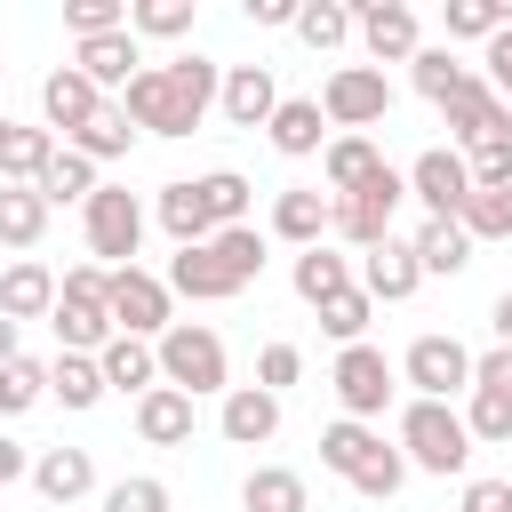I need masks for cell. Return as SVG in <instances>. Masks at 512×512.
<instances>
[{
	"mask_svg": "<svg viewBox=\"0 0 512 512\" xmlns=\"http://www.w3.org/2000/svg\"><path fill=\"white\" fill-rule=\"evenodd\" d=\"M216 64L208 56H168V64H144L136 80H128V96H120V112H128V128H152V136H192L200 120H208V104H216Z\"/></svg>",
	"mask_w": 512,
	"mask_h": 512,
	"instance_id": "1",
	"label": "cell"
},
{
	"mask_svg": "<svg viewBox=\"0 0 512 512\" xmlns=\"http://www.w3.org/2000/svg\"><path fill=\"white\" fill-rule=\"evenodd\" d=\"M152 360H160V384H176L184 400L232 392V384H224V376H232V360H224V336H216V328H200V320H168V336L152 344Z\"/></svg>",
	"mask_w": 512,
	"mask_h": 512,
	"instance_id": "2",
	"label": "cell"
},
{
	"mask_svg": "<svg viewBox=\"0 0 512 512\" xmlns=\"http://www.w3.org/2000/svg\"><path fill=\"white\" fill-rule=\"evenodd\" d=\"M400 456L416 464V472H464L472 464V432H464V416L448 408V400H408L400 408Z\"/></svg>",
	"mask_w": 512,
	"mask_h": 512,
	"instance_id": "3",
	"label": "cell"
},
{
	"mask_svg": "<svg viewBox=\"0 0 512 512\" xmlns=\"http://www.w3.org/2000/svg\"><path fill=\"white\" fill-rule=\"evenodd\" d=\"M400 200H408V176H400V168H376L360 192L328 200V232H344L352 248H376V240H392V216H400Z\"/></svg>",
	"mask_w": 512,
	"mask_h": 512,
	"instance_id": "4",
	"label": "cell"
},
{
	"mask_svg": "<svg viewBox=\"0 0 512 512\" xmlns=\"http://www.w3.org/2000/svg\"><path fill=\"white\" fill-rule=\"evenodd\" d=\"M80 224H88V256H104V272L136 264V248H144V208H136L128 184H96L88 208H80Z\"/></svg>",
	"mask_w": 512,
	"mask_h": 512,
	"instance_id": "5",
	"label": "cell"
},
{
	"mask_svg": "<svg viewBox=\"0 0 512 512\" xmlns=\"http://www.w3.org/2000/svg\"><path fill=\"white\" fill-rule=\"evenodd\" d=\"M384 112H392V88H384L376 64H344V72H328V88H320V120H328V128L360 136V128H376Z\"/></svg>",
	"mask_w": 512,
	"mask_h": 512,
	"instance_id": "6",
	"label": "cell"
},
{
	"mask_svg": "<svg viewBox=\"0 0 512 512\" xmlns=\"http://www.w3.org/2000/svg\"><path fill=\"white\" fill-rule=\"evenodd\" d=\"M104 304H112V328H120V336H152V344H160V336H168V304H176V296H168V280H160V272L120 264Z\"/></svg>",
	"mask_w": 512,
	"mask_h": 512,
	"instance_id": "7",
	"label": "cell"
},
{
	"mask_svg": "<svg viewBox=\"0 0 512 512\" xmlns=\"http://www.w3.org/2000/svg\"><path fill=\"white\" fill-rule=\"evenodd\" d=\"M328 384H336L344 416H352V424H368V416H384V400H392V360H384L376 344H344V352H336V368H328Z\"/></svg>",
	"mask_w": 512,
	"mask_h": 512,
	"instance_id": "8",
	"label": "cell"
},
{
	"mask_svg": "<svg viewBox=\"0 0 512 512\" xmlns=\"http://www.w3.org/2000/svg\"><path fill=\"white\" fill-rule=\"evenodd\" d=\"M400 376L416 384V400H448V392H472V352L456 336H416Z\"/></svg>",
	"mask_w": 512,
	"mask_h": 512,
	"instance_id": "9",
	"label": "cell"
},
{
	"mask_svg": "<svg viewBox=\"0 0 512 512\" xmlns=\"http://www.w3.org/2000/svg\"><path fill=\"white\" fill-rule=\"evenodd\" d=\"M352 32L368 40L376 72H384V64H408V56L424 48V32H416V8H408V0H360V8H352Z\"/></svg>",
	"mask_w": 512,
	"mask_h": 512,
	"instance_id": "10",
	"label": "cell"
},
{
	"mask_svg": "<svg viewBox=\"0 0 512 512\" xmlns=\"http://www.w3.org/2000/svg\"><path fill=\"white\" fill-rule=\"evenodd\" d=\"M408 192L424 200V216H440V224H456V216H464V200H472V176H464V152H448V144H432V152H416V168H408Z\"/></svg>",
	"mask_w": 512,
	"mask_h": 512,
	"instance_id": "11",
	"label": "cell"
},
{
	"mask_svg": "<svg viewBox=\"0 0 512 512\" xmlns=\"http://www.w3.org/2000/svg\"><path fill=\"white\" fill-rule=\"evenodd\" d=\"M416 288H424V272H416V248H408V240L360 248V296H368V304H408Z\"/></svg>",
	"mask_w": 512,
	"mask_h": 512,
	"instance_id": "12",
	"label": "cell"
},
{
	"mask_svg": "<svg viewBox=\"0 0 512 512\" xmlns=\"http://www.w3.org/2000/svg\"><path fill=\"white\" fill-rule=\"evenodd\" d=\"M216 432H224L232 448H264V440L280 432V392H264V384H232L224 408H216Z\"/></svg>",
	"mask_w": 512,
	"mask_h": 512,
	"instance_id": "13",
	"label": "cell"
},
{
	"mask_svg": "<svg viewBox=\"0 0 512 512\" xmlns=\"http://www.w3.org/2000/svg\"><path fill=\"white\" fill-rule=\"evenodd\" d=\"M72 72H80V80L104 96V88H128V80L144 72V48H136V32H104V40H80Z\"/></svg>",
	"mask_w": 512,
	"mask_h": 512,
	"instance_id": "14",
	"label": "cell"
},
{
	"mask_svg": "<svg viewBox=\"0 0 512 512\" xmlns=\"http://www.w3.org/2000/svg\"><path fill=\"white\" fill-rule=\"evenodd\" d=\"M216 104H224V120H232V128H264V120H272V104H280L272 64H232V72L216 80Z\"/></svg>",
	"mask_w": 512,
	"mask_h": 512,
	"instance_id": "15",
	"label": "cell"
},
{
	"mask_svg": "<svg viewBox=\"0 0 512 512\" xmlns=\"http://www.w3.org/2000/svg\"><path fill=\"white\" fill-rule=\"evenodd\" d=\"M440 112H448V136H456V144H488V136H512V112L496 104V88H488V80H464V88H456Z\"/></svg>",
	"mask_w": 512,
	"mask_h": 512,
	"instance_id": "16",
	"label": "cell"
},
{
	"mask_svg": "<svg viewBox=\"0 0 512 512\" xmlns=\"http://www.w3.org/2000/svg\"><path fill=\"white\" fill-rule=\"evenodd\" d=\"M40 112H48V128H64V144H72V136L104 112V96H96V88L64 64V72H48V80H40Z\"/></svg>",
	"mask_w": 512,
	"mask_h": 512,
	"instance_id": "17",
	"label": "cell"
},
{
	"mask_svg": "<svg viewBox=\"0 0 512 512\" xmlns=\"http://www.w3.org/2000/svg\"><path fill=\"white\" fill-rule=\"evenodd\" d=\"M264 136H272V152H288V160H312V152H320V136H328V120H320V96H280V104H272V120H264Z\"/></svg>",
	"mask_w": 512,
	"mask_h": 512,
	"instance_id": "18",
	"label": "cell"
},
{
	"mask_svg": "<svg viewBox=\"0 0 512 512\" xmlns=\"http://www.w3.org/2000/svg\"><path fill=\"white\" fill-rule=\"evenodd\" d=\"M320 232H328V192H320V184H288V192L272 200V240L320 248Z\"/></svg>",
	"mask_w": 512,
	"mask_h": 512,
	"instance_id": "19",
	"label": "cell"
},
{
	"mask_svg": "<svg viewBox=\"0 0 512 512\" xmlns=\"http://www.w3.org/2000/svg\"><path fill=\"white\" fill-rule=\"evenodd\" d=\"M168 296H192V304H224V296H240V280L216 264V248L200 240V248H176V264H168Z\"/></svg>",
	"mask_w": 512,
	"mask_h": 512,
	"instance_id": "20",
	"label": "cell"
},
{
	"mask_svg": "<svg viewBox=\"0 0 512 512\" xmlns=\"http://www.w3.org/2000/svg\"><path fill=\"white\" fill-rule=\"evenodd\" d=\"M0 312L24 328V320H48L56 312V272L48 264H32V256H16L8 272H0Z\"/></svg>",
	"mask_w": 512,
	"mask_h": 512,
	"instance_id": "21",
	"label": "cell"
},
{
	"mask_svg": "<svg viewBox=\"0 0 512 512\" xmlns=\"http://www.w3.org/2000/svg\"><path fill=\"white\" fill-rule=\"evenodd\" d=\"M136 440H144V448H184V440H192V400H184L176 384H152V392L136 400Z\"/></svg>",
	"mask_w": 512,
	"mask_h": 512,
	"instance_id": "22",
	"label": "cell"
},
{
	"mask_svg": "<svg viewBox=\"0 0 512 512\" xmlns=\"http://www.w3.org/2000/svg\"><path fill=\"white\" fill-rule=\"evenodd\" d=\"M32 488H40L48 504H80V496L96 488V456H88V448H40V456H32Z\"/></svg>",
	"mask_w": 512,
	"mask_h": 512,
	"instance_id": "23",
	"label": "cell"
},
{
	"mask_svg": "<svg viewBox=\"0 0 512 512\" xmlns=\"http://www.w3.org/2000/svg\"><path fill=\"white\" fill-rule=\"evenodd\" d=\"M96 368H104V392H136V400L160 384V360H152L144 336H112V344L96 352Z\"/></svg>",
	"mask_w": 512,
	"mask_h": 512,
	"instance_id": "24",
	"label": "cell"
},
{
	"mask_svg": "<svg viewBox=\"0 0 512 512\" xmlns=\"http://www.w3.org/2000/svg\"><path fill=\"white\" fill-rule=\"evenodd\" d=\"M48 328H56V344H64V352H104V344L120 336V328H112V312H104V304H80V296H56Z\"/></svg>",
	"mask_w": 512,
	"mask_h": 512,
	"instance_id": "25",
	"label": "cell"
},
{
	"mask_svg": "<svg viewBox=\"0 0 512 512\" xmlns=\"http://www.w3.org/2000/svg\"><path fill=\"white\" fill-rule=\"evenodd\" d=\"M240 512H312V488L288 464H256L248 488H240Z\"/></svg>",
	"mask_w": 512,
	"mask_h": 512,
	"instance_id": "26",
	"label": "cell"
},
{
	"mask_svg": "<svg viewBox=\"0 0 512 512\" xmlns=\"http://www.w3.org/2000/svg\"><path fill=\"white\" fill-rule=\"evenodd\" d=\"M408 80H416L424 104H448V96H456L464 80H480V72H472L456 48H416V56H408Z\"/></svg>",
	"mask_w": 512,
	"mask_h": 512,
	"instance_id": "27",
	"label": "cell"
},
{
	"mask_svg": "<svg viewBox=\"0 0 512 512\" xmlns=\"http://www.w3.org/2000/svg\"><path fill=\"white\" fill-rule=\"evenodd\" d=\"M320 168H328V192L344 200V192H360L376 168H384V152L368 144V136H328V152H320Z\"/></svg>",
	"mask_w": 512,
	"mask_h": 512,
	"instance_id": "28",
	"label": "cell"
},
{
	"mask_svg": "<svg viewBox=\"0 0 512 512\" xmlns=\"http://www.w3.org/2000/svg\"><path fill=\"white\" fill-rule=\"evenodd\" d=\"M192 192H200V208H208V224H216V232H224V224H248L256 184H248L240 168H208V176H192Z\"/></svg>",
	"mask_w": 512,
	"mask_h": 512,
	"instance_id": "29",
	"label": "cell"
},
{
	"mask_svg": "<svg viewBox=\"0 0 512 512\" xmlns=\"http://www.w3.org/2000/svg\"><path fill=\"white\" fill-rule=\"evenodd\" d=\"M48 232V200L32 184H0V248H40Z\"/></svg>",
	"mask_w": 512,
	"mask_h": 512,
	"instance_id": "30",
	"label": "cell"
},
{
	"mask_svg": "<svg viewBox=\"0 0 512 512\" xmlns=\"http://www.w3.org/2000/svg\"><path fill=\"white\" fill-rule=\"evenodd\" d=\"M152 216H160V232H168V240H176V248H200V240H208V232H216V224H208V208H200V192H192V184H160V208H152Z\"/></svg>",
	"mask_w": 512,
	"mask_h": 512,
	"instance_id": "31",
	"label": "cell"
},
{
	"mask_svg": "<svg viewBox=\"0 0 512 512\" xmlns=\"http://www.w3.org/2000/svg\"><path fill=\"white\" fill-rule=\"evenodd\" d=\"M408 248H416V272H464V264H472V240H464V224H440V216H424Z\"/></svg>",
	"mask_w": 512,
	"mask_h": 512,
	"instance_id": "32",
	"label": "cell"
},
{
	"mask_svg": "<svg viewBox=\"0 0 512 512\" xmlns=\"http://www.w3.org/2000/svg\"><path fill=\"white\" fill-rule=\"evenodd\" d=\"M48 160H56V136H48V128H8V144H0V184H40Z\"/></svg>",
	"mask_w": 512,
	"mask_h": 512,
	"instance_id": "33",
	"label": "cell"
},
{
	"mask_svg": "<svg viewBox=\"0 0 512 512\" xmlns=\"http://www.w3.org/2000/svg\"><path fill=\"white\" fill-rule=\"evenodd\" d=\"M344 288H352V264H344L336 248H304V256H296V296H304L312 312H320L328 296H344Z\"/></svg>",
	"mask_w": 512,
	"mask_h": 512,
	"instance_id": "34",
	"label": "cell"
},
{
	"mask_svg": "<svg viewBox=\"0 0 512 512\" xmlns=\"http://www.w3.org/2000/svg\"><path fill=\"white\" fill-rule=\"evenodd\" d=\"M48 392H56L64 408H96V400H104V368H96V352H56Z\"/></svg>",
	"mask_w": 512,
	"mask_h": 512,
	"instance_id": "35",
	"label": "cell"
},
{
	"mask_svg": "<svg viewBox=\"0 0 512 512\" xmlns=\"http://www.w3.org/2000/svg\"><path fill=\"white\" fill-rule=\"evenodd\" d=\"M128 144H136V128H128V112H120V104H104V112H96V120H88V128H80V136L64 144V152H80V160L96 168V160H120Z\"/></svg>",
	"mask_w": 512,
	"mask_h": 512,
	"instance_id": "36",
	"label": "cell"
},
{
	"mask_svg": "<svg viewBox=\"0 0 512 512\" xmlns=\"http://www.w3.org/2000/svg\"><path fill=\"white\" fill-rule=\"evenodd\" d=\"M32 192H40L48 208H64V200H80V208H88V192H96V168H88L80 152H64V144H56V160L40 168V184H32Z\"/></svg>",
	"mask_w": 512,
	"mask_h": 512,
	"instance_id": "37",
	"label": "cell"
},
{
	"mask_svg": "<svg viewBox=\"0 0 512 512\" xmlns=\"http://www.w3.org/2000/svg\"><path fill=\"white\" fill-rule=\"evenodd\" d=\"M376 448H384V432H368V424H352V416L320 432V464H328V472H344V480H352V472H360Z\"/></svg>",
	"mask_w": 512,
	"mask_h": 512,
	"instance_id": "38",
	"label": "cell"
},
{
	"mask_svg": "<svg viewBox=\"0 0 512 512\" xmlns=\"http://www.w3.org/2000/svg\"><path fill=\"white\" fill-rule=\"evenodd\" d=\"M208 248H216V264H224L240 288L264 272V232H256V224H224V232H208Z\"/></svg>",
	"mask_w": 512,
	"mask_h": 512,
	"instance_id": "39",
	"label": "cell"
},
{
	"mask_svg": "<svg viewBox=\"0 0 512 512\" xmlns=\"http://www.w3.org/2000/svg\"><path fill=\"white\" fill-rule=\"evenodd\" d=\"M440 24H448V40H496L512 24V0H448Z\"/></svg>",
	"mask_w": 512,
	"mask_h": 512,
	"instance_id": "40",
	"label": "cell"
},
{
	"mask_svg": "<svg viewBox=\"0 0 512 512\" xmlns=\"http://www.w3.org/2000/svg\"><path fill=\"white\" fill-rule=\"evenodd\" d=\"M456 224H464V240H512V184H488V192H472Z\"/></svg>",
	"mask_w": 512,
	"mask_h": 512,
	"instance_id": "41",
	"label": "cell"
},
{
	"mask_svg": "<svg viewBox=\"0 0 512 512\" xmlns=\"http://www.w3.org/2000/svg\"><path fill=\"white\" fill-rule=\"evenodd\" d=\"M128 32L136 40H184L192 32V0H136L128 8Z\"/></svg>",
	"mask_w": 512,
	"mask_h": 512,
	"instance_id": "42",
	"label": "cell"
},
{
	"mask_svg": "<svg viewBox=\"0 0 512 512\" xmlns=\"http://www.w3.org/2000/svg\"><path fill=\"white\" fill-rule=\"evenodd\" d=\"M296 32H304V48H344L352 40V8L344 0H312V8H296Z\"/></svg>",
	"mask_w": 512,
	"mask_h": 512,
	"instance_id": "43",
	"label": "cell"
},
{
	"mask_svg": "<svg viewBox=\"0 0 512 512\" xmlns=\"http://www.w3.org/2000/svg\"><path fill=\"white\" fill-rule=\"evenodd\" d=\"M40 400H48V368L16 352V360L0 368V416H24V408H40Z\"/></svg>",
	"mask_w": 512,
	"mask_h": 512,
	"instance_id": "44",
	"label": "cell"
},
{
	"mask_svg": "<svg viewBox=\"0 0 512 512\" xmlns=\"http://www.w3.org/2000/svg\"><path fill=\"white\" fill-rule=\"evenodd\" d=\"M368 312H376V304H368L360 288H344V296H328V304H320V328H328L336 344H368Z\"/></svg>",
	"mask_w": 512,
	"mask_h": 512,
	"instance_id": "45",
	"label": "cell"
},
{
	"mask_svg": "<svg viewBox=\"0 0 512 512\" xmlns=\"http://www.w3.org/2000/svg\"><path fill=\"white\" fill-rule=\"evenodd\" d=\"M464 176H472V192H488V184H512V136L464 144Z\"/></svg>",
	"mask_w": 512,
	"mask_h": 512,
	"instance_id": "46",
	"label": "cell"
},
{
	"mask_svg": "<svg viewBox=\"0 0 512 512\" xmlns=\"http://www.w3.org/2000/svg\"><path fill=\"white\" fill-rule=\"evenodd\" d=\"M464 432H472V440H488V448H504V440H512V400H504V392H472Z\"/></svg>",
	"mask_w": 512,
	"mask_h": 512,
	"instance_id": "47",
	"label": "cell"
},
{
	"mask_svg": "<svg viewBox=\"0 0 512 512\" xmlns=\"http://www.w3.org/2000/svg\"><path fill=\"white\" fill-rule=\"evenodd\" d=\"M64 24H72V40H104V32H128V8L120 0H72Z\"/></svg>",
	"mask_w": 512,
	"mask_h": 512,
	"instance_id": "48",
	"label": "cell"
},
{
	"mask_svg": "<svg viewBox=\"0 0 512 512\" xmlns=\"http://www.w3.org/2000/svg\"><path fill=\"white\" fill-rule=\"evenodd\" d=\"M104 512H168V480H152V472L112 480V488H104Z\"/></svg>",
	"mask_w": 512,
	"mask_h": 512,
	"instance_id": "49",
	"label": "cell"
},
{
	"mask_svg": "<svg viewBox=\"0 0 512 512\" xmlns=\"http://www.w3.org/2000/svg\"><path fill=\"white\" fill-rule=\"evenodd\" d=\"M400 480H408V456H400V448H376V456L352 472L360 496H400Z\"/></svg>",
	"mask_w": 512,
	"mask_h": 512,
	"instance_id": "50",
	"label": "cell"
},
{
	"mask_svg": "<svg viewBox=\"0 0 512 512\" xmlns=\"http://www.w3.org/2000/svg\"><path fill=\"white\" fill-rule=\"evenodd\" d=\"M296 376H304V352H296V344H264L256 384H264V392H280V384H296Z\"/></svg>",
	"mask_w": 512,
	"mask_h": 512,
	"instance_id": "51",
	"label": "cell"
},
{
	"mask_svg": "<svg viewBox=\"0 0 512 512\" xmlns=\"http://www.w3.org/2000/svg\"><path fill=\"white\" fill-rule=\"evenodd\" d=\"M472 392H504V400H512V344H488V352L472 360Z\"/></svg>",
	"mask_w": 512,
	"mask_h": 512,
	"instance_id": "52",
	"label": "cell"
},
{
	"mask_svg": "<svg viewBox=\"0 0 512 512\" xmlns=\"http://www.w3.org/2000/svg\"><path fill=\"white\" fill-rule=\"evenodd\" d=\"M480 64H488V88H496V104L512 112V24L488 40V56H480Z\"/></svg>",
	"mask_w": 512,
	"mask_h": 512,
	"instance_id": "53",
	"label": "cell"
},
{
	"mask_svg": "<svg viewBox=\"0 0 512 512\" xmlns=\"http://www.w3.org/2000/svg\"><path fill=\"white\" fill-rule=\"evenodd\" d=\"M464 512H512V480H464Z\"/></svg>",
	"mask_w": 512,
	"mask_h": 512,
	"instance_id": "54",
	"label": "cell"
},
{
	"mask_svg": "<svg viewBox=\"0 0 512 512\" xmlns=\"http://www.w3.org/2000/svg\"><path fill=\"white\" fill-rule=\"evenodd\" d=\"M248 24H296V0H248Z\"/></svg>",
	"mask_w": 512,
	"mask_h": 512,
	"instance_id": "55",
	"label": "cell"
},
{
	"mask_svg": "<svg viewBox=\"0 0 512 512\" xmlns=\"http://www.w3.org/2000/svg\"><path fill=\"white\" fill-rule=\"evenodd\" d=\"M24 472H32V456H24V448L0 432V488H8V480H24Z\"/></svg>",
	"mask_w": 512,
	"mask_h": 512,
	"instance_id": "56",
	"label": "cell"
},
{
	"mask_svg": "<svg viewBox=\"0 0 512 512\" xmlns=\"http://www.w3.org/2000/svg\"><path fill=\"white\" fill-rule=\"evenodd\" d=\"M488 328H496V344H512V288L488 304Z\"/></svg>",
	"mask_w": 512,
	"mask_h": 512,
	"instance_id": "57",
	"label": "cell"
},
{
	"mask_svg": "<svg viewBox=\"0 0 512 512\" xmlns=\"http://www.w3.org/2000/svg\"><path fill=\"white\" fill-rule=\"evenodd\" d=\"M8 360H16V320L0 312V368H8Z\"/></svg>",
	"mask_w": 512,
	"mask_h": 512,
	"instance_id": "58",
	"label": "cell"
},
{
	"mask_svg": "<svg viewBox=\"0 0 512 512\" xmlns=\"http://www.w3.org/2000/svg\"><path fill=\"white\" fill-rule=\"evenodd\" d=\"M8 128H16V120H8V112H0V144H8Z\"/></svg>",
	"mask_w": 512,
	"mask_h": 512,
	"instance_id": "59",
	"label": "cell"
}]
</instances>
